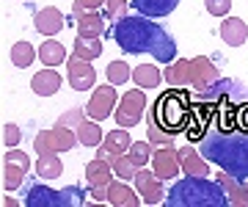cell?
Here are the masks:
<instances>
[{
  "label": "cell",
  "mask_w": 248,
  "mask_h": 207,
  "mask_svg": "<svg viewBox=\"0 0 248 207\" xmlns=\"http://www.w3.org/2000/svg\"><path fill=\"white\" fill-rule=\"evenodd\" d=\"M25 169H19V166H11V163H3V188L6 191H14L19 188L22 182H25Z\"/></svg>",
  "instance_id": "cell-32"
},
{
  "label": "cell",
  "mask_w": 248,
  "mask_h": 207,
  "mask_svg": "<svg viewBox=\"0 0 248 207\" xmlns=\"http://www.w3.org/2000/svg\"><path fill=\"white\" fill-rule=\"evenodd\" d=\"M113 171L116 177H122V180H135V174H138V166L130 155H119V160L113 163Z\"/></svg>",
  "instance_id": "cell-34"
},
{
  "label": "cell",
  "mask_w": 248,
  "mask_h": 207,
  "mask_svg": "<svg viewBox=\"0 0 248 207\" xmlns=\"http://www.w3.org/2000/svg\"><path fill=\"white\" fill-rule=\"evenodd\" d=\"M110 36L124 53H149L157 58V64H174V58H177L174 36L163 25L152 22V17H143L138 11L113 22Z\"/></svg>",
  "instance_id": "cell-1"
},
{
  "label": "cell",
  "mask_w": 248,
  "mask_h": 207,
  "mask_svg": "<svg viewBox=\"0 0 248 207\" xmlns=\"http://www.w3.org/2000/svg\"><path fill=\"white\" fill-rule=\"evenodd\" d=\"M105 75H108V83H113V86H122V83H127L130 78H133L127 61H110L108 69H105Z\"/></svg>",
  "instance_id": "cell-30"
},
{
  "label": "cell",
  "mask_w": 248,
  "mask_h": 207,
  "mask_svg": "<svg viewBox=\"0 0 248 207\" xmlns=\"http://www.w3.org/2000/svg\"><path fill=\"white\" fill-rule=\"evenodd\" d=\"M3 163H11V166H19V169L31 171V158H28L25 152H19V149H14V146H11V149H9L6 155H3Z\"/></svg>",
  "instance_id": "cell-37"
},
{
  "label": "cell",
  "mask_w": 248,
  "mask_h": 207,
  "mask_svg": "<svg viewBox=\"0 0 248 207\" xmlns=\"http://www.w3.org/2000/svg\"><path fill=\"white\" fill-rule=\"evenodd\" d=\"M78 3H80L86 11H97L99 6H105V0H78Z\"/></svg>",
  "instance_id": "cell-41"
},
{
  "label": "cell",
  "mask_w": 248,
  "mask_h": 207,
  "mask_svg": "<svg viewBox=\"0 0 248 207\" xmlns=\"http://www.w3.org/2000/svg\"><path fill=\"white\" fill-rule=\"evenodd\" d=\"M89 119V113H86V108H72V111H63L61 116H58V122L55 125H63V127H72V130H78L83 122Z\"/></svg>",
  "instance_id": "cell-36"
},
{
  "label": "cell",
  "mask_w": 248,
  "mask_h": 207,
  "mask_svg": "<svg viewBox=\"0 0 248 207\" xmlns=\"http://www.w3.org/2000/svg\"><path fill=\"white\" fill-rule=\"evenodd\" d=\"M86 193L80 188H63V191H53L47 185H31L25 193V205L28 207H75L83 205Z\"/></svg>",
  "instance_id": "cell-5"
},
{
  "label": "cell",
  "mask_w": 248,
  "mask_h": 207,
  "mask_svg": "<svg viewBox=\"0 0 248 207\" xmlns=\"http://www.w3.org/2000/svg\"><path fill=\"white\" fill-rule=\"evenodd\" d=\"M91 193H94V199H108V185H94Z\"/></svg>",
  "instance_id": "cell-42"
},
{
  "label": "cell",
  "mask_w": 248,
  "mask_h": 207,
  "mask_svg": "<svg viewBox=\"0 0 248 207\" xmlns=\"http://www.w3.org/2000/svg\"><path fill=\"white\" fill-rule=\"evenodd\" d=\"M31 89H33V94H39V97H53L55 91L61 89V75L55 72V69H42V72L33 75Z\"/></svg>",
  "instance_id": "cell-19"
},
{
  "label": "cell",
  "mask_w": 248,
  "mask_h": 207,
  "mask_svg": "<svg viewBox=\"0 0 248 207\" xmlns=\"http://www.w3.org/2000/svg\"><path fill=\"white\" fill-rule=\"evenodd\" d=\"M135 188H138V193H141V199L146 205H166V196H169V193L163 191L160 177L155 171L138 169V174H135Z\"/></svg>",
  "instance_id": "cell-10"
},
{
  "label": "cell",
  "mask_w": 248,
  "mask_h": 207,
  "mask_svg": "<svg viewBox=\"0 0 248 207\" xmlns=\"http://www.w3.org/2000/svg\"><path fill=\"white\" fill-rule=\"evenodd\" d=\"M190 72H193V78H190V86H193L196 91L210 89L213 83L221 80L218 66H215V64L207 58V55H196V58H190Z\"/></svg>",
  "instance_id": "cell-13"
},
{
  "label": "cell",
  "mask_w": 248,
  "mask_h": 207,
  "mask_svg": "<svg viewBox=\"0 0 248 207\" xmlns=\"http://www.w3.org/2000/svg\"><path fill=\"white\" fill-rule=\"evenodd\" d=\"M19 141H22V130L9 122V125L3 127V144H6V146H17Z\"/></svg>",
  "instance_id": "cell-40"
},
{
  "label": "cell",
  "mask_w": 248,
  "mask_h": 207,
  "mask_svg": "<svg viewBox=\"0 0 248 207\" xmlns=\"http://www.w3.org/2000/svg\"><path fill=\"white\" fill-rule=\"evenodd\" d=\"M36 55H39V53L33 50V45H31V42H17V45L11 47V64H14V66H19V69L31 66Z\"/></svg>",
  "instance_id": "cell-29"
},
{
  "label": "cell",
  "mask_w": 248,
  "mask_h": 207,
  "mask_svg": "<svg viewBox=\"0 0 248 207\" xmlns=\"http://www.w3.org/2000/svg\"><path fill=\"white\" fill-rule=\"evenodd\" d=\"M127 155L135 160V166H138V169H143V166L152 160V155H155V152H152V146L146 144V141H135V144L127 149Z\"/></svg>",
  "instance_id": "cell-35"
},
{
  "label": "cell",
  "mask_w": 248,
  "mask_h": 207,
  "mask_svg": "<svg viewBox=\"0 0 248 207\" xmlns=\"http://www.w3.org/2000/svg\"><path fill=\"white\" fill-rule=\"evenodd\" d=\"M39 58L45 66H58V64L66 61V47L55 39H45V45L39 47Z\"/></svg>",
  "instance_id": "cell-25"
},
{
  "label": "cell",
  "mask_w": 248,
  "mask_h": 207,
  "mask_svg": "<svg viewBox=\"0 0 248 207\" xmlns=\"http://www.w3.org/2000/svg\"><path fill=\"white\" fill-rule=\"evenodd\" d=\"M78 141V130L63 125H55L53 130H45L33 138V149L36 155H53V152H69Z\"/></svg>",
  "instance_id": "cell-6"
},
{
  "label": "cell",
  "mask_w": 248,
  "mask_h": 207,
  "mask_svg": "<svg viewBox=\"0 0 248 207\" xmlns=\"http://www.w3.org/2000/svg\"><path fill=\"white\" fill-rule=\"evenodd\" d=\"M221 39L226 42V45H232V47L246 45V39H248V25H246V19H240V17H226V19L221 22Z\"/></svg>",
  "instance_id": "cell-18"
},
{
  "label": "cell",
  "mask_w": 248,
  "mask_h": 207,
  "mask_svg": "<svg viewBox=\"0 0 248 207\" xmlns=\"http://www.w3.org/2000/svg\"><path fill=\"white\" fill-rule=\"evenodd\" d=\"M130 3L143 17H169L179 6V0H130Z\"/></svg>",
  "instance_id": "cell-20"
},
{
  "label": "cell",
  "mask_w": 248,
  "mask_h": 207,
  "mask_svg": "<svg viewBox=\"0 0 248 207\" xmlns=\"http://www.w3.org/2000/svg\"><path fill=\"white\" fill-rule=\"evenodd\" d=\"M143 108H146V97H143L141 89L127 91L122 99H119V108H116V125L119 127H135L143 116Z\"/></svg>",
  "instance_id": "cell-8"
},
{
  "label": "cell",
  "mask_w": 248,
  "mask_h": 207,
  "mask_svg": "<svg viewBox=\"0 0 248 207\" xmlns=\"http://www.w3.org/2000/svg\"><path fill=\"white\" fill-rule=\"evenodd\" d=\"M116 108H119V94H116L113 83H105V86H97V89L91 91L86 113H89V119H94V122H102V119L113 116Z\"/></svg>",
  "instance_id": "cell-7"
},
{
  "label": "cell",
  "mask_w": 248,
  "mask_h": 207,
  "mask_svg": "<svg viewBox=\"0 0 248 207\" xmlns=\"http://www.w3.org/2000/svg\"><path fill=\"white\" fill-rule=\"evenodd\" d=\"M204 6L213 17H226L232 11V0H204Z\"/></svg>",
  "instance_id": "cell-39"
},
{
  "label": "cell",
  "mask_w": 248,
  "mask_h": 207,
  "mask_svg": "<svg viewBox=\"0 0 248 207\" xmlns=\"http://www.w3.org/2000/svg\"><path fill=\"white\" fill-rule=\"evenodd\" d=\"M199 97H202V102H221V99L223 102H237L243 97V83L232 80V78H221L210 89L199 91Z\"/></svg>",
  "instance_id": "cell-14"
},
{
  "label": "cell",
  "mask_w": 248,
  "mask_h": 207,
  "mask_svg": "<svg viewBox=\"0 0 248 207\" xmlns=\"http://www.w3.org/2000/svg\"><path fill=\"white\" fill-rule=\"evenodd\" d=\"M179 169H182V163H179V152L174 146H157L155 149V155H152V171L157 174L160 180L179 177Z\"/></svg>",
  "instance_id": "cell-11"
},
{
  "label": "cell",
  "mask_w": 248,
  "mask_h": 207,
  "mask_svg": "<svg viewBox=\"0 0 248 207\" xmlns=\"http://www.w3.org/2000/svg\"><path fill=\"white\" fill-rule=\"evenodd\" d=\"M163 78H166V75H160V69L155 64H138L135 72H133L135 86H141V89H157Z\"/></svg>",
  "instance_id": "cell-24"
},
{
  "label": "cell",
  "mask_w": 248,
  "mask_h": 207,
  "mask_svg": "<svg viewBox=\"0 0 248 207\" xmlns=\"http://www.w3.org/2000/svg\"><path fill=\"white\" fill-rule=\"evenodd\" d=\"M179 163L187 177H210V160L202 152H196L193 146H182L179 149Z\"/></svg>",
  "instance_id": "cell-15"
},
{
  "label": "cell",
  "mask_w": 248,
  "mask_h": 207,
  "mask_svg": "<svg viewBox=\"0 0 248 207\" xmlns=\"http://www.w3.org/2000/svg\"><path fill=\"white\" fill-rule=\"evenodd\" d=\"M169 207H226L229 205V193L223 191L218 180H207V177H187L179 180L166 196Z\"/></svg>",
  "instance_id": "cell-3"
},
{
  "label": "cell",
  "mask_w": 248,
  "mask_h": 207,
  "mask_svg": "<svg viewBox=\"0 0 248 207\" xmlns=\"http://www.w3.org/2000/svg\"><path fill=\"white\" fill-rule=\"evenodd\" d=\"M102 14H105V19H110V22H119V19H124L127 14H130V0H105V6H102Z\"/></svg>",
  "instance_id": "cell-33"
},
{
  "label": "cell",
  "mask_w": 248,
  "mask_h": 207,
  "mask_svg": "<svg viewBox=\"0 0 248 207\" xmlns=\"http://www.w3.org/2000/svg\"><path fill=\"white\" fill-rule=\"evenodd\" d=\"M3 205H6V207H19V205H22V202H19V199H3Z\"/></svg>",
  "instance_id": "cell-43"
},
{
  "label": "cell",
  "mask_w": 248,
  "mask_h": 207,
  "mask_svg": "<svg viewBox=\"0 0 248 207\" xmlns=\"http://www.w3.org/2000/svg\"><path fill=\"white\" fill-rule=\"evenodd\" d=\"M36 174L42 177V180H58L63 174V163L61 158H58V152L53 155H39V160H36Z\"/></svg>",
  "instance_id": "cell-23"
},
{
  "label": "cell",
  "mask_w": 248,
  "mask_h": 207,
  "mask_svg": "<svg viewBox=\"0 0 248 207\" xmlns=\"http://www.w3.org/2000/svg\"><path fill=\"white\" fill-rule=\"evenodd\" d=\"M229 205H234V207H248V182L240 180L237 188L229 191Z\"/></svg>",
  "instance_id": "cell-38"
},
{
  "label": "cell",
  "mask_w": 248,
  "mask_h": 207,
  "mask_svg": "<svg viewBox=\"0 0 248 207\" xmlns=\"http://www.w3.org/2000/svg\"><path fill=\"white\" fill-rule=\"evenodd\" d=\"M69 86L75 91H86V89H94L97 83V69L91 66V61L86 58H78V55H69Z\"/></svg>",
  "instance_id": "cell-12"
},
{
  "label": "cell",
  "mask_w": 248,
  "mask_h": 207,
  "mask_svg": "<svg viewBox=\"0 0 248 207\" xmlns=\"http://www.w3.org/2000/svg\"><path fill=\"white\" fill-rule=\"evenodd\" d=\"M33 25L36 31L42 33V36H55V33H61L63 31V14L55 6H47V9L42 11H36V17H33Z\"/></svg>",
  "instance_id": "cell-16"
},
{
  "label": "cell",
  "mask_w": 248,
  "mask_h": 207,
  "mask_svg": "<svg viewBox=\"0 0 248 207\" xmlns=\"http://www.w3.org/2000/svg\"><path fill=\"white\" fill-rule=\"evenodd\" d=\"M108 202L113 207H138L143 199L135 196V191L130 185H124V182H110L108 185Z\"/></svg>",
  "instance_id": "cell-21"
},
{
  "label": "cell",
  "mask_w": 248,
  "mask_h": 207,
  "mask_svg": "<svg viewBox=\"0 0 248 207\" xmlns=\"http://www.w3.org/2000/svg\"><path fill=\"white\" fill-rule=\"evenodd\" d=\"M78 58H86V61H94L102 55V42L99 39H91V36H78L75 39V53Z\"/></svg>",
  "instance_id": "cell-28"
},
{
  "label": "cell",
  "mask_w": 248,
  "mask_h": 207,
  "mask_svg": "<svg viewBox=\"0 0 248 207\" xmlns=\"http://www.w3.org/2000/svg\"><path fill=\"white\" fill-rule=\"evenodd\" d=\"M202 155L240 180L248 177V133L243 130H221L210 125L202 138Z\"/></svg>",
  "instance_id": "cell-2"
},
{
  "label": "cell",
  "mask_w": 248,
  "mask_h": 207,
  "mask_svg": "<svg viewBox=\"0 0 248 207\" xmlns=\"http://www.w3.org/2000/svg\"><path fill=\"white\" fill-rule=\"evenodd\" d=\"M105 14H99V11H83L78 19H75V25H78V36H91V39H99L105 33Z\"/></svg>",
  "instance_id": "cell-17"
},
{
  "label": "cell",
  "mask_w": 248,
  "mask_h": 207,
  "mask_svg": "<svg viewBox=\"0 0 248 207\" xmlns=\"http://www.w3.org/2000/svg\"><path fill=\"white\" fill-rule=\"evenodd\" d=\"M78 141L83 146H99L102 141H105V133L99 130V125L94 122V119H86V122L78 127Z\"/></svg>",
  "instance_id": "cell-26"
},
{
  "label": "cell",
  "mask_w": 248,
  "mask_h": 207,
  "mask_svg": "<svg viewBox=\"0 0 248 207\" xmlns=\"http://www.w3.org/2000/svg\"><path fill=\"white\" fill-rule=\"evenodd\" d=\"M190 78H193V72H190V61H185V58L174 61L169 69H166V80H169L171 86H190Z\"/></svg>",
  "instance_id": "cell-27"
},
{
  "label": "cell",
  "mask_w": 248,
  "mask_h": 207,
  "mask_svg": "<svg viewBox=\"0 0 248 207\" xmlns=\"http://www.w3.org/2000/svg\"><path fill=\"white\" fill-rule=\"evenodd\" d=\"M146 138H149V144H157V146H174V133L169 130H163V127L149 116V127H146Z\"/></svg>",
  "instance_id": "cell-31"
},
{
  "label": "cell",
  "mask_w": 248,
  "mask_h": 207,
  "mask_svg": "<svg viewBox=\"0 0 248 207\" xmlns=\"http://www.w3.org/2000/svg\"><path fill=\"white\" fill-rule=\"evenodd\" d=\"M130 146H133V141H130L127 127H116V130L105 133V141L99 144L97 158H102V160H108L110 166H113V163L119 160V155H127V149H130Z\"/></svg>",
  "instance_id": "cell-9"
},
{
  "label": "cell",
  "mask_w": 248,
  "mask_h": 207,
  "mask_svg": "<svg viewBox=\"0 0 248 207\" xmlns=\"http://www.w3.org/2000/svg\"><path fill=\"white\" fill-rule=\"evenodd\" d=\"M190 113H193V108L187 102V94L185 91H177V89L160 94L157 102H155V108H152V119L163 130H169V133L185 130L187 122H190Z\"/></svg>",
  "instance_id": "cell-4"
},
{
  "label": "cell",
  "mask_w": 248,
  "mask_h": 207,
  "mask_svg": "<svg viewBox=\"0 0 248 207\" xmlns=\"http://www.w3.org/2000/svg\"><path fill=\"white\" fill-rule=\"evenodd\" d=\"M116 171H110V163L102 160V158H94V160H89V166H86V180H89V185L94 188V185H110V177H113Z\"/></svg>",
  "instance_id": "cell-22"
}]
</instances>
